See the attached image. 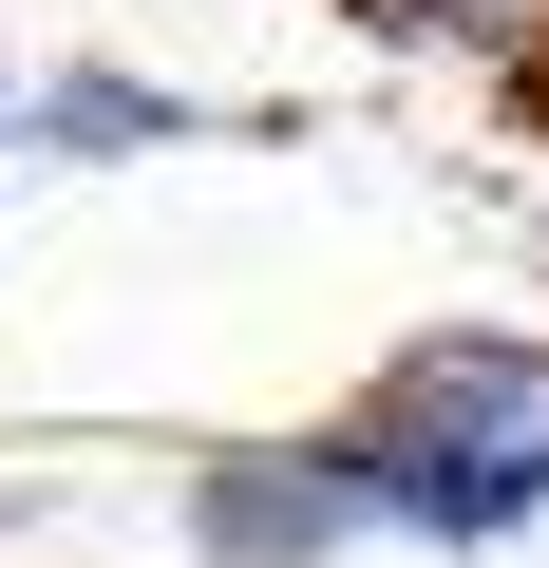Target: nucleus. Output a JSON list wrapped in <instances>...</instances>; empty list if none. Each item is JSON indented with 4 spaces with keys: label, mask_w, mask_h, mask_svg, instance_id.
I'll return each instance as SVG.
<instances>
[{
    "label": "nucleus",
    "mask_w": 549,
    "mask_h": 568,
    "mask_svg": "<svg viewBox=\"0 0 549 568\" xmlns=\"http://www.w3.org/2000/svg\"><path fill=\"white\" fill-rule=\"evenodd\" d=\"M323 436L360 455V493H379L398 549H511V530L549 511V342H530V323H436V342H398Z\"/></svg>",
    "instance_id": "nucleus-1"
},
{
    "label": "nucleus",
    "mask_w": 549,
    "mask_h": 568,
    "mask_svg": "<svg viewBox=\"0 0 549 568\" xmlns=\"http://www.w3.org/2000/svg\"><path fill=\"white\" fill-rule=\"evenodd\" d=\"M171 511H190V568H342L379 530V493H360L342 436H227V455H190Z\"/></svg>",
    "instance_id": "nucleus-2"
},
{
    "label": "nucleus",
    "mask_w": 549,
    "mask_h": 568,
    "mask_svg": "<svg viewBox=\"0 0 549 568\" xmlns=\"http://www.w3.org/2000/svg\"><path fill=\"white\" fill-rule=\"evenodd\" d=\"M39 133H58V152H152V133H190V95H152V77H58Z\"/></svg>",
    "instance_id": "nucleus-3"
}]
</instances>
